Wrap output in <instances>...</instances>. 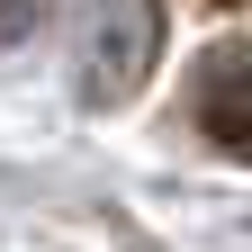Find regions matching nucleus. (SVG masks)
Wrapping results in <instances>:
<instances>
[{
  "label": "nucleus",
  "mask_w": 252,
  "mask_h": 252,
  "mask_svg": "<svg viewBox=\"0 0 252 252\" xmlns=\"http://www.w3.org/2000/svg\"><path fill=\"white\" fill-rule=\"evenodd\" d=\"M189 108H198V135H207L216 153L252 162V45H243V36H225V45L198 63Z\"/></svg>",
  "instance_id": "nucleus-1"
},
{
  "label": "nucleus",
  "mask_w": 252,
  "mask_h": 252,
  "mask_svg": "<svg viewBox=\"0 0 252 252\" xmlns=\"http://www.w3.org/2000/svg\"><path fill=\"white\" fill-rule=\"evenodd\" d=\"M135 72H144V27H135V18H108L99 36H90V63L72 72V90H81L90 108H108V99L135 90Z\"/></svg>",
  "instance_id": "nucleus-2"
},
{
  "label": "nucleus",
  "mask_w": 252,
  "mask_h": 252,
  "mask_svg": "<svg viewBox=\"0 0 252 252\" xmlns=\"http://www.w3.org/2000/svg\"><path fill=\"white\" fill-rule=\"evenodd\" d=\"M27 27H36V0H0V45H18Z\"/></svg>",
  "instance_id": "nucleus-3"
}]
</instances>
